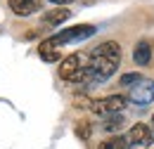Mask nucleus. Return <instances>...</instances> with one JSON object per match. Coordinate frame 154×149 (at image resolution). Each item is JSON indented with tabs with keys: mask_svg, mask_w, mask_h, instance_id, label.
<instances>
[{
	"mask_svg": "<svg viewBox=\"0 0 154 149\" xmlns=\"http://www.w3.org/2000/svg\"><path fill=\"white\" fill-rule=\"evenodd\" d=\"M74 107H76V109L93 111V109H95V99H90V97H85V95H76V97H74Z\"/></svg>",
	"mask_w": 154,
	"mask_h": 149,
	"instance_id": "9b49d317",
	"label": "nucleus"
},
{
	"mask_svg": "<svg viewBox=\"0 0 154 149\" xmlns=\"http://www.w3.org/2000/svg\"><path fill=\"white\" fill-rule=\"evenodd\" d=\"M140 81H142V74L131 71V74H121V78H119V85H131V88H133L135 83H140Z\"/></svg>",
	"mask_w": 154,
	"mask_h": 149,
	"instance_id": "f8f14e48",
	"label": "nucleus"
},
{
	"mask_svg": "<svg viewBox=\"0 0 154 149\" xmlns=\"http://www.w3.org/2000/svg\"><path fill=\"white\" fill-rule=\"evenodd\" d=\"M95 31H97V29L93 26V24H78V26L64 29V31H59V33H55V36L45 38L38 47H45V50H59V47H62V45H66V43H74V40H85V38H90Z\"/></svg>",
	"mask_w": 154,
	"mask_h": 149,
	"instance_id": "7ed1b4c3",
	"label": "nucleus"
},
{
	"mask_svg": "<svg viewBox=\"0 0 154 149\" xmlns=\"http://www.w3.org/2000/svg\"><path fill=\"white\" fill-rule=\"evenodd\" d=\"M121 64V45L116 40H104L90 52V64H88V85L104 83L116 74Z\"/></svg>",
	"mask_w": 154,
	"mask_h": 149,
	"instance_id": "f257e3e1",
	"label": "nucleus"
},
{
	"mask_svg": "<svg viewBox=\"0 0 154 149\" xmlns=\"http://www.w3.org/2000/svg\"><path fill=\"white\" fill-rule=\"evenodd\" d=\"M38 55L43 62H57L59 59V50H45V47H38Z\"/></svg>",
	"mask_w": 154,
	"mask_h": 149,
	"instance_id": "4468645a",
	"label": "nucleus"
},
{
	"mask_svg": "<svg viewBox=\"0 0 154 149\" xmlns=\"http://www.w3.org/2000/svg\"><path fill=\"white\" fill-rule=\"evenodd\" d=\"M90 132H93V128H90L88 121H78V123H76V137H78V140H88Z\"/></svg>",
	"mask_w": 154,
	"mask_h": 149,
	"instance_id": "ddd939ff",
	"label": "nucleus"
},
{
	"mask_svg": "<svg viewBox=\"0 0 154 149\" xmlns=\"http://www.w3.org/2000/svg\"><path fill=\"white\" fill-rule=\"evenodd\" d=\"M123 123H126V118H123L121 114H109L107 121H104L102 126H104V130H107V132H116V130L123 128Z\"/></svg>",
	"mask_w": 154,
	"mask_h": 149,
	"instance_id": "9d476101",
	"label": "nucleus"
},
{
	"mask_svg": "<svg viewBox=\"0 0 154 149\" xmlns=\"http://www.w3.org/2000/svg\"><path fill=\"white\" fill-rule=\"evenodd\" d=\"M43 7V0H10V10L17 17H31Z\"/></svg>",
	"mask_w": 154,
	"mask_h": 149,
	"instance_id": "0eeeda50",
	"label": "nucleus"
},
{
	"mask_svg": "<svg viewBox=\"0 0 154 149\" xmlns=\"http://www.w3.org/2000/svg\"><path fill=\"white\" fill-rule=\"evenodd\" d=\"M88 64L90 52H71L59 64V78L74 85H88Z\"/></svg>",
	"mask_w": 154,
	"mask_h": 149,
	"instance_id": "f03ea898",
	"label": "nucleus"
},
{
	"mask_svg": "<svg viewBox=\"0 0 154 149\" xmlns=\"http://www.w3.org/2000/svg\"><path fill=\"white\" fill-rule=\"evenodd\" d=\"M126 97L123 95H109V97H102V99H95V109L93 114L97 116H109V114H121V109L126 107Z\"/></svg>",
	"mask_w": 154,
	"mask_h": 149,
	"instance_id": "39448f33",
	"label": "nucleus"
},
{
	"mask_svg": "<svg viewBox=\"0 0 154 149\" xmlns=\"http://www.w3.org/2000/svg\"><path fill=\"white\" fill-rule=\"evenodd\" d=\"M152 140H154L152 130L145 123H135V126H131V130L126 132V144L128 147H149Z\"/></svg>",
	"mask_w": 154,
	"mask_h": 149,
	"instance_id": "423d86ee",
	"label": "nucleus"
},
{
	"mask_svg": "<svg viewBox=\"0 0 154 149\" xmlns=\"http://www.w3.org/2000/svg\"><path fill=\"white\" fill-rule=\"evenodd\" d=\"M152 123H154V116H152Z\"/></svg>",
	"mask_w": 154,
	"mask_h": 149,
	"instance_id": "dca6fc26",
	"label": "nucleus"
},
{
	"mask_svg": "<svg viewBox=\"0 0 154 149\" xmlns=\"http://www.w3.org/2000/svg\"><path fill=\"white\" fill-rule=\"evenodd\" d=\"M133 62L137 64V66H147V64L152 62V43H149V40H140V43H135Z\"/></svg>",
	"mask_w": 154,
	"mask_h": 149,
	"instance_id": "6e6552de",
	"label": "nucleus"
},
{
	"mask_svg": "<svg viewBox=\"0 0 154 149\" xmlns=\"http://www.w3.org/2000/svg\"><path fill=\"white\" fill-rule=\"evenodd\" d=\"M69 17H71V10H66V7L48 10V12L43 14V24H48V26H59L62 21H66Z\"/></svg>",
	"mask_w": 154,
	"mask_h": 149,
	"instance_id": "1a4fd4ad",
	"label": "nucleus"
},
{
	"mask_svg": "<svg viewBox=\"0 0 154 149\" xmlns=\"http://www.w3.org/2000/svg\"><path fill=\"white\" fill-rule=\"evenodd\" d=\"M128 99H131L133 104H137V107L152 104L154 102V81L142 78L140 83H135L133 88H131V93H128Z\"/></svg>",
	"mask_w": 154,
	"mask_h": 149,
	"instance_id": "20e7f679",
	"label": "nucleus"
},
{
	"mask_svg": "<svg viewBox=\"0 0 154 149\" xmlns=\"http://www.w3.org/2000/svg\"><path fill=\"white\" fill-rule=\"evenodd\" d=\"M50 2H55L59 7H64V5H69V2H74V0H50Z\"/></svg>",
	"mask_w": 154,
	"mask_h": 149,
	"instance_id": "2eb2a0df",
	"label": "nucleus"
}]
</instances>
